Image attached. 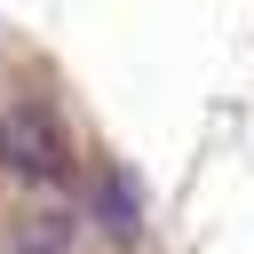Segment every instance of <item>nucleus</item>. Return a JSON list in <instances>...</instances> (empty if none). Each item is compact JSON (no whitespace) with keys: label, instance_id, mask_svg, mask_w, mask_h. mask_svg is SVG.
I'll return each instance as SVG.
<instances>
[{"label":"nucleus","instance_id":"1","mask_svg":"<svg viewBox=\"0 0 254 254\" xmlns=\"http://www.w3.org/2000/svg\"><path fill=\"white\" fill-rule=\"evenodd\" d=\"M0 167L16 183L56 190V183H71V143L48 111H0Z\"/></svg>","mask_w":254,"mask_h":254},{"label":"nucleus","instance_id":"3","mask_svg":"<svg viewBox=\"0 0 254 254\" xmlns=\"http://www.w3.org/2000/svg\"><path fill=\"white\" fill-rule=\"evenodd\" d=\"M16 254H71V222H64V214H48V222H32V230L16 238Z\"/></svg>","mask_w":254,"mask_h":254},{"label":"nucleus","instance_id":"2","mask_svg":"<svg viewBox=\"0 0 254 254\" xmlns=\"http://www.w3.org/2000/svg\"><path fill=\"white\" fill-rule=\"evenodd\" d=\"M87 214H95L111 238H135V230H143V183H135L127 167H103V183L87 190Z\"/></svg>","mask_w":254,"mask_h":254}]
</instances>
